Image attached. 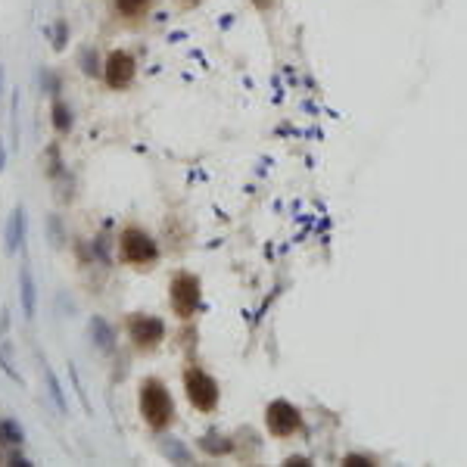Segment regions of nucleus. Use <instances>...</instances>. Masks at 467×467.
I'll return each mask as SVG.
<instances>
[{"label":"nucleus","instance_id":"9b49d317","mask_svg":"<svg viewBox=\"0 0 467 467\" xmlns=\"http://www.w3.org/2000/svg\"><path fill=\"white\" fill-rule=\"evenodd\" d=\"M44 377H47V392H50V399H53L56 411H59V414H66V411H68V405H66V396H62V386H59V380H56L53 367H50L47 361H44Z\"/></svg>","mask_w":467,"mask_h":467},{"label":"nucleus","instance_id":"423d86ee","mask_svg":"<svg viewBox=\"0 0 467 467\" xmlns=\"http://www.w3.org/2000/svg\"><path fill=\"white\" fill-rule=\"evenodd\" d=\"M128 333L137 349H153V346H159L162 336H165V324L153 315H134L128 321Z\"/></svg>","mask_w":467,"mask_h":467},{"label":"nucleus","instance_id":"2eb2a0df","mask_svg":"<svg viewBox=\"0 0 467 467\" xmlns=\"http://www.w3.org/2000/svg\"><path fill=\"white\" fill-rule=\"evenodd\" d=\"M199 446L205 448V452H230V442L224 439V436H215V433H209V436H203V442H199Z\"/></svg>","mask_w":467,"mask_h":467},{"label":"nucleus","instance_id":"9d476101","mask_svg":"<svg viewBox=\"0 0 467 467\" xmlns=\"http://www.w3.org/2000/svg\"><path fill=\"white\" fill-rule=\"evenodd\" d=\"M87 327H91V336H93V342H97V349L109 352V349H112V340H116V336H112V327H109V324H106L103 318H91V324H87Z\"/></svg>","mask_w":467,"mask_h":467},{"label":"nucleus","instance_id":"412c9836","mask_svg":"<svg viewBox=\"0 0 467 467\" xmlns=\"http://www.w3.org/2000/svg\"><path fill=\"white\" fill-rule=\"evenodd\" d=\"M6 168V147H3V140H0V172Z\"/></svg>","mask_w":467,"mask_h":467},{"label":"nucleus","instance_id":"39448f33","mask_svg":"<svg viewBox=\"0 0 467 467\" xmlns=\"http://www.w3.org/2000/svg\"><path fill=\"white\" fill-rule=\"evenodd\" d=\"M103 75H106V84L109 87H128L137 75V62L128 50H112L103 62Z\"/></svg>","mask_w":467,"mask_h":467},{"label":"nucleus","instance_id":"4be33fe9","mask_svg":"<svg viewBox=\"0 0 467 467\" xmlns=\"http://www.w3.org/2000/svg\"><path fill=\"white\" fill-rule=\"evenodd\" d=\"M3 87H6V72H3V66H0V97H3Z\"/></svg>","mask_w":467,"mask_h":467},{"label":"nucleus","instance_id":"a211bd4d","mask_svg":"<svg viewBox=\"0 0 467 467\" xmlns=\"http://www.w3.org/2000/svg\"><path fill=\"white\" fill-rule=\"evenodd\" d=\"M165 455H172V458H178V461H187V452L178 442H165Z\"/></svg>","mask_w":467,"mask_h":467},{"label":"nucleus","instance_id":"7ed1b4c3","mask_svg":"<svg viewBox=\"0 0 467 467\" xmlns=\"http://www.w3.org/2000/svg\"><path fill=\"white\" fill-rule=\"evenodd\" d=\"M184 386H187V399H190L193 408L199 411H212L218 405V383L199 367H190L184 374Z\"/></svg>","mask_w":467,"mask_h":467},{"label":"nucleus","instance_id":"ddd939ff","mask_svg":"<svg viewBox=\"0 0 467 467\" xmlns=\"http://www.w3.org/2000/svg\"><path fill=\"white\" fill-rule=\"evenodd\" d=\"M147 6H149V0H116V10L122 12V16H128V19L143 16Z\"/></svg>","mask_w":467,"mask_h":467},{"label":"nucleus","instance_id":"6ab92c4d","mask_svg":"<svg viewBox=\"0 0 467 467\" xmlns=\"http://www.w3.org/2000/svg\"><path fill=\"white\" fill-rule=\"evenodd\" d=\"M346 464H371V458H358V455H349Z\"/></svg>","mask_w":467,"mask_h":467},{"label":"nucleus","instance_id":"dca6fc26","mask_svg":"<svg viewBox=\"0 0 467 467\" xmlns=\"http://www.w3.org/2000/svg\"><path fill=\"white\" fill-rule=\"evenodd\" d=\"M81 72H84V75H97V72H100V66H97V53H93L91 47L81 50Z\"/></svg>","mask_w":467,"mask_h":467},{"label":"nucleus","instance_id":"5701e85b","mask_svg":"<svg viewBox=\"0 0 467 467\" xmlns=\"http://www.w3.org/2000/svg\"><path fill=\"white\" fill-rule=\"evenodd\" d=\"M184 3L187 6H196V3H203V0H184Z\"/></svg>","mask_w":467,"mask_h":467},{"label":"nucleus","instance_id":"f8f14e48","mask_svg":"<svg viewBox=\"0 0 467 467\" xmlns=\"http://www.w3.org/2000/svg\"><path fill=\"white\" fill-rule=\"evenodd\" d=\"M50 112H53V128L59 131V134H66V131L72 128V109H68V106L62 103V100H56L53 109H50Z\"/></svg>","mask_w":467,"mask_h":467},{"label":"nucleus","instance_id":"20e7f679","mask_svg":"<svg viewBox=\"0 0 467 467\" xmlns=\"http://www.w3.org/2000/svg\"><path fill=\"white\" fill-rule=\"evenodd\" d=\"M199 305V280L193 274H178L172 280V309L178 318H190Z\"/></svg>","mask_w":467,"mask_h":467},{"label":"nucleus","instance_id":"f3484780","mask_svg":"<svg viewBox=\"0 0 467 467\" xmlns=\"http://www.w3.org/2000/svg\"><path fill=\"white\" fill-rule=\"evenodd\" d=\"M66 31H68V25L59 19V22H56V28H53V47H56V50L66 47Z\"/></svg>","mask_w":467,"mask_h":467},{"label":"nucleus","instance_id":"f257e3e1","mask_svg":"<svg viewBox=\"0 0 467 467\" xmlns=\"http://www.w3.org/2000/svg\"><path fill=\"white\" fill-rule=\"evenodd\" d=\"M140 414L153 430H165L168 423H172L174 405H172L168 390L159 380H147V383L140 386Z\"/></svg>","mask_w":467,"mask_h":467},{"label":"nucleus","instance_id":"0eeeda50","mask_svg":"<svg viewBox=\"0 0 467 467\" xmlns=\"http://www.w3.org/2000/svg\"><path fill=\"white\" fill-rule=\"evenodd\" d=\"M265 423L274 436H293L299 430V411L296 405H290L286 399H277V402L268 405L265 411Z\"/></svg>","mask_w":467,"mask_h":467},{"label":"nucleus","instance_id":"1a4fd4ad","mask_svg":"<svg viewBox=\"0 0 467 467\" xmlns=\"http://www.w3.org/2000/svg\"><path fill=\"white\" fill-rule=\"evenodd\" d=\"M22 240H25V209L16 205V209L10 212V221H6V253L12 255L22 246Z\"/></svg>","mask_w":467,"mask_h":467},{"label":"nucleus","instance_id":"6e6552de","mask_svg":"<svg viewBox=\"0 0 467 467\" xmlns=\"http://www.w3.org/2000/svg\"><path fill=\"white\" fill-rule=\"evenodd\" d=\"M19 299H22V315L31 321V318L37 315V284H35V277H31L28 265L19 268Z\"/></svg>","mask_w":467,"mask_h":467},{"label":"nucleus","instance_id":"4468645a","mask_svg":"<svg viewBox=\"0 0 467 467\" xmlns=\"http://www.w3.org/2000/svg\"><path fill=\"white\" fill-rule=\"evenodd\" d=\"M0 439L10 442V446H16V442L25 439V433H22V427H19L16 421H3L0 423Z\"/></svg>","mask_w":467,"mask_h":467},{"label":"nucleus","instance_id":"f03ea898","mask_svg":"<svg viewBox=\"0 0 467 467\" xmlns=\"http://www.w3.org/2000/svg\"><path fill=\"white\" fill-rule=\"evenodd\" d=\"M118 246H122L125 262H131V265H137V268H147L149 262H156V255H159L156 243L149 240V234L140 228H125Z\"/></svg>","mask_w":467,"mask_h":467},{"label":"nucleus","instance_id":"aec40b11","mask_svg":"<svg viewBox=\"0 0 467 467\" xmlns=\"http://www.w3.org/2000/svg\"><path fill=\"white\" fill-rule=\"evenodd\" d=\"M271 3H274V0H253V6H255V10H268Z\"/></svg>","mask_w":467,"mask_h":467}]
</instances>
